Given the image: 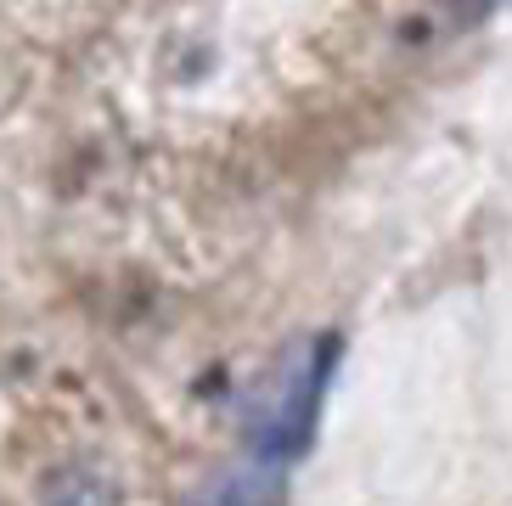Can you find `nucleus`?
I'll use <instances>...</instances> for the list:
<instances>
[{
    "label": "nucleus",
    "instance_id": "obj_1",
    "mask_svg": "<svg viewBox=\"0 0 512 506\" xmlns=\"http://www.w3.org/2000/svg\"><path fill=\"white\" fill-rule=\"evenodd\" d=\"M338 332H316V338L287 343L276 366L254 383L248 405H242V433L248 450L265 473H282L310 450L321 422V400H327L332 366H338Z\"/></svg>",
    "mask_w": 512,
    "mask_h": 506
},
{
    "label": "nucleus",
    "instance_id": "obj_2",
    "mask_svg": "<svg viewBox=\"0 0 512 506\" xmlns=\"http://www.w3.org/2000/svg\"><path fill=\"white\" fill-rule=\"evenodd\" d=\"M40 506H124V490L107 473H91V467H68L62 478H51V490Z\"/></svg>",
    "mask_w": 512,
    "mask_h": 506
},
{
    "label": "nucleus",
    "instance_id": "obj_3",
    "mask_svg": "<svg viewBox=\"0 0 512 506\" xmlns=\"http://www.w3.org/2000/svg\"><path fill=\"white\" fill-rule=\"evenodd\" d=\"M209 506H282V495H276V478L265 473V467H248L242 478L220 484Z\"/></svg>",
    "mask_w": 512,
    "mask_h": 506
}]
</instances>
